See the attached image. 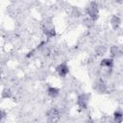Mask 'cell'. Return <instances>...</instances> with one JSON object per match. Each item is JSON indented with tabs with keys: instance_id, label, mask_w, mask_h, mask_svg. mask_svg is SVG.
Instances as JSON below:
<instances>
[{
	"instance_id": "2e32d148",
	"label": "cell",
	"mask_w": 123,
	"mask_h": 123,
	"mask_svg": "<svg viewBox=\"0 0 123 123\" xmlns=\"http://www.w3.org/2000/svg\"><path fill=\"white\" fill-rule=\"evenodd\" d=\"M116 2H118V3H123V0H116Z\"/></svg>"
},
{
	"instance_id": "8fae6325",
	"label": "cell",
	"mask_w": 123,
	"mask_h": 123,
	"mask_svg": "<svg viewBox=\"0 0 123 123\" xmlns=\"http://www.w3.org/2000/svg\"><path fill=\"white\" fill-rule=\"evenodd\" d=\"M113 119L115 122H121L123 120V112L121 111H115L113 112Z\"/></svg>"
},
{
	"instance_id": "9c48e42d",
	"label": "cell",
	"mask_w": 123,
	"mask_h": 123,
	"mask_svg": "<svg viewBox=\"0 0 123 123\" xmlns=\"http://www.w3.org/2000/svg\"><path fill=\"white\" fill-rule=\"evenodd\" d=\"M47 114H48V116H49L51 119L55 120L56 118H59V117H60V111H59L57 108H52V109H50V110L48 111Z\"/></svg>"
},
{
	"instance_id": "4fadbf2b",
	"label": "cell",
	"mask_w": 123,
	"mask_h": 123,
	"mask_svg": "<svg viewBox=\"0 0 123 123\" xmlns=\"http://www.w3.org/2000/svg\"><path fill=\"white\" fill-rule=\"evenodd\" d=\"M106 51H107V49H106L104 46H99V47L97 48L96 53H97L98 56H102V55H104V54L106 53Z\"/></svg>"
},
{
	"instance_id": "6da1fadb",
	"label": "cell",
	"mask_w": 123,
	"mask_h": 123,
	"mask_svg": "<svg viewBox=\"0 0 123 123\" xmlns=\"http://www.w3.org/2000/svg\"><path fill=\"white\" fill-rule=\"evenodd\" d=\"M86 11V13H87L88 17L92 21H96L99 18V7H98L96 2H94V1L90 2L87 5Z\"/></svg>"
},
{
	"instance_id": "52a82bcc",
	"label": "cell",
	"mask_w": 123,
	"mask_h": 123,
	"mask_svg": "<svg viewBox=\"0 0 123 123\" xmlns=\"http://www.w3.org/2000/svg\"><path fill=\"white\" fill-rule=\"evenodd\" d=\"M111 25L113 30H117L121 25V19L117 15H112L111 18Z\"/></svg>"
},
{
	"instance_id": "30bf717a",
	"label": "cell",
	"mask_w": 123,
	"mask_h": 123,
	"mask_svg": "<svg viewBox=\"0 0 123 123\" xmlns=\"http://www.w3.org/2000/svg\"><path fill=\"white\" fill-rule=\"evenodd\" d=\"M110 53H111V56L112 58H117V57H119V56L121 55L122 52H121V50H120V48H119L118 46L113 45V46H111Z\"/></svg>"
},
{
	"instance_id": "8992f818",
	"label": "cell",
	"mask_w": 123,
	"mask_h": 123,
	"mask_svg": "<svg viewBox=\"0 0 123 123\" xmlns=\"http://www.w3.org/2000/svg\"><path fill=\"white\" fill-rule=\"evenodd\" d=\"M113 64H114V62L112 58H105L100 62V65L107 69H111L113 67Z\"/></svg>"
},
{
	"instance_id": "7a4b0ae2",
	"label": "cell",
	"mask_w": 123,
	"mask_h": 123,
	"mask_svg": "<svg viewBox=\"0 0 123 123\" xmlns=\"http://www.w3.org/2000/svg\"><path fill=\"white\" fill-rule=\"evenodd\" d=\"M88 101H89V96L88 94L86 93H83V94H80L77 98V105L80 109L82 110H86L87 108V105H88Z\"/></svg>"
},
{
	"instance_id": "7c38bea8",
	"label": "cell",
	"mask_w": 123,
	"mask_h": 123,
	"mask_svg": "<svg viewBox=\"0 0 123 123\" xmlns=\"http://www.w3.org/2000/svg\"><path fill=\"white\" fill-rule=\"evenodd\" d=\"M12 96V92L9 88H4L3 91H2V98L4 99H7V98H10Z\"/></svg>"
},
{
	"instance_id": "5bb4252c",
	"label": "cell",
	"mask_w": 123,
	"mask_h": 123,
	"mask_svg": "<svg viewBox=\"0 0 123 123\" xmlns=\"http://www.w3.org/2000/svg\"><path fill=\"white\" fill-rule=\"evenodd\" d=\"M34 53H35V50H32V51H30L27 55H26V57L27 58H30V57H33L34 56Z\"/></svg>"
},
{
	"instance_id": "5b68a950",
	"label": "cell",
	"mask_w": 123,
	"mask_h": 123,
	"mask_svg": "<svg viewBox=\"0 0 123 123\" xmlns=\"http://www.w3.org/2000/svg\"><path fill=\"white\" fill-rule=\"evenodd\" d=\"M94 88L96 91H98L99 93H105L107 90H108V86H107V84L105 82H103L102 80H99L95 83V86H94Z\"/></svg>"
},
{
	"instance_id": "9a60e30c",
	"label": "cell",
	"mask_w": 123,
	"mask_h": 123,
	"mask_svg": "<svg viewBox=\"0 0 123 123\" xmlns=\"http://www.w3.org/2000/svg\"><path fill=\"white\" fill-rule=\"evenodd\" d=\"M4 117H5V111L2 110V111H1V120H2Z\"/></svg>"
},
{
	"instance_id": "ba28073f",
	"label": "cell",
	"mask_w": 123,
	"mask_h": 123,
	"mask_svg": "<svg viewBox=\"0 0 123 123\" xmlns=\"http://www.w3.org/2000/svg\"><path fill=\"white\" fill-rule=\"evenodd\" d=\"M47 94L51 98H56L60 94V89L55 86H49L47 88Z\"/></svg>"
},
{
	"instance_id": "3957f363",
	"label": "cell",
	"mask_w": 123,
	"mask_h": 123,
	"mask_svg": "<svg viewBox=\"0 0 123 123\" xmlns=\"http://www.w3.org/2000/svg\"><path fill=\"white\" fill-rule=\"evenodd\" d=\"M43 34L48 37V38H52L54 37H56V29L55 27L50 24V23H46L43 25Z\"/></svg>"
},
{
	"instance_id": "277c9868",
	"label": "cell",
	"mask_w": 123,
	"mask_h": 123,
	"mask_svg": "<svg viewBox=\"0 0 123 123\" xmlns=\"http://www.w3.org/2000/svg\"><path fill=\"white\" fill-rule=\"evenodd\" d=\"M56 72L58 73V75L61 78H64L67 76V74L69 73V67L67 66V64L65 62L60 63L57 67H56Z\"/></svg>"
}]
</instances>
